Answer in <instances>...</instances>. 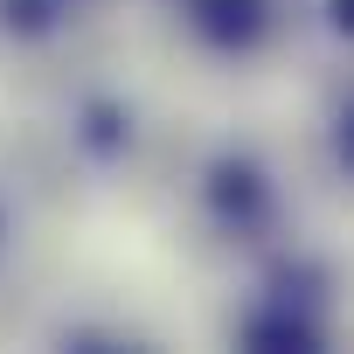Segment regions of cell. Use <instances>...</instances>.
Returning a JSON list of instances; mask_svg holds the SVG:
<instances>
[{"instance_id":"cell-1","label":"cell","mask_w":354,"mask_h":354,"mask_svg":"<svg viewBox=\"0 0 354 354\" xmlns=\"http://www.w3.org/2000/svg\"><path fill=\"white\" fill-rule=\"evenodd\" d=\"M195 21L216 42H250L257 21H264V8H257V0H195Z\"/></svg>"},{"instance_id":"cell-2","label":"cell","mask_w":354,"mask_h":354,"mask_svg":"<svg viewBox=\"0 0 354 354\" xmlns=\"http://www.w3.org/2000/svg\"><path fill=\"white\" fill-rule=\"evenodd\" d=\"M333 21H340V28L354 35V0H333Z\"/></svg>"},{"instance_id":"cell-3","label":"cell","mask_w":354,"mask_h":354,"mask_svg":"<svg viewBox=\"0 0 354 354\" xmlns=\"http://www.w3.org/2000/svg\"><path fill=\"white\" fill-rule=\"evenodd\" d=\"M340 153H347V160H354V111H347V118H340Z\"/></svg>"}]
</instances>
